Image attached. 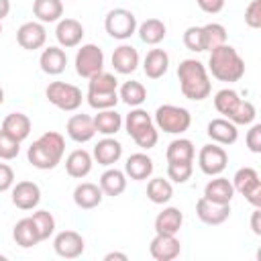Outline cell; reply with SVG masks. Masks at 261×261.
<instances>
[{"label": "cell", "mask_w": 261, "mask_h": 261, "mask_svg": "<svg viewBox=\"0 0 261 261\" xmlns=\"http://www.w3.org/2000/svg\"><path fill=\"white\" fill-rule=\"evenodd\" d=\"M14 186V171L8 163H0V194Z\"/></svg>", "instance_id": "c3c4849f"}, {"label": "cell", "mask_w": 261, "mask_h": 261, "mask_svg": "<svg viewBox=\"0 0 261 261\" xmlns=\"http://www.w3.org/2000/svg\"><path fill=\"white\" fill-rule=\"evenodd\" d=\"M0 35H2V22H0Z\"/></svg>", "instance_id": "6f0895ef"}, {"label": "cell", "mask_w": 261, "mask_h": 261, "mask_svg": "<svg viewBox=\"0 0 261 261\" xmlns=\"http://www.w3.org/2000/svg\"><path fill=\"white\" fill-rule=\"evenodd\" d=\"M18 153H20V141H16L14 137H10L0 128V159L12 161L18 157Z\"/></svg>", "instance_id": "ee69618b"}, {"label": "cell", "mask_w": 261, "mask_h": 261, "mask_svg": "<svg viewBox=\"0 0 261 261\" xmlns=\"http://www.w3.org/2000/svg\"><path fill=\"white\" fill-rule=\"evenodd\" d=\"M45 96L55 108H59L63 112L77 110L82 106V100H84L82 90L73 84H67V82H51L45 90Z\"/></svg>", "instance_id": "8992f818"}, {"label": "cell", "mask_w": 261, "mask_h": 261, "mask_svg": "<svg viewBox=\"0 0 261 261\" xmlns=\"http://www.w3.org/2000/svg\"><path fill=\"white\" fill-rule=\"evenodd\" d=\"M147 198L153 204H167L173 198V186L169 179L163 177H153L147 184Z\"/></svg>", "instance_id": "d590c367"}, {"label": "cell", "mask_w": 261, "mask_h": 261, "mask_svg": "<svg viewBox=\"0 0 261 261\" xmlns=\"http://www.w3.org/2000/svg\"><path fill=\"white\" fill-rule=\"evenodd\" d=\"M39 65L41 71L47 75H59L65 71L67 67V55L63 51V47H47L43 49L41 57H39Z\"/></svg>", "instance_id": "44dd1931"}, {"label": "cell", "mask_w": 261, "mask_h": 261, "mask_svg": "<svg viewBox=\"0 0 261 261\" xmlns=\"http://www.w3.org/2000/svg\"><path fill=\"white\" fill-rule=\"evenodd\" d=\"M122 124H124L126 133H128V137L137 143V147L149 151V149H153L157 145L159 130H157V126L153 122V116L147 110H143L141 106L130 108V112L126 114Z\"/></svg>", "instance_id": "277c9868"}, {"label": "cell", "mask_w": 261, "mask_h": 261, "mask_svg": "<svg viewBox=\"0 0 261 261\" xmlns=\"http://www.w3.org/2000/svg\"><path fill=\"white\" fill-rule=\"evenodd\" d=\"M98 186H100V190H102L104 196L116 198V196H120V194L126 190V173L110 165V167L100 175Z\"/></svg>", "instance_id": "83f0119b"}, {"label": "cell", "mask_w": 261, "mask_h": 261, "mask_svg": "<svg viewBox=\"0 0 261 261\" xmlns=\"http://www.w3.org/2000/svg\"><path fill=\"white\" fill-rule=\"evenodd\" d=\"M94 118V128L96 133L104 135V137H114L120 128H122V116L114 110V108H106V110H98Z\"/></svg>", "instance_id": "f546056e"}, {"label": "cell", "mask_w": 261, "mask_h": 261, "mask_svg": "<svg viewBox=\"0 0 261 261\" xmlns=\"http://www.w3.org/2000/svg\"><path fill=\"white\" fill-rule=\"evenodd\" d=\"M137 33L145 45H159L167 35V27L159 18H147L137 27Z\"/></svg>", "instance_id": "4dcf8cb0"}, {"label": "cell", "mask_w": 261, "mask_h": 261, "mask_svg": "<svg viewBox=\"0 0 261 261\" xmlns=\"http://www.w3.org/2000/svg\"><path fill=\"white\" fill-rule=\"evenodd\" d=\"M112 259H118V261H126V253H118V251H112V253H106L104 255V261H112Z\"/></svg>", "instance_id": "f5cc1de1"}, {"label": "cell", "mask_w": 261, "mask_h": 261, "mask_svg": "<svg viewBox=\"0 0 261 261\" xmlns=\"http://www.w3.org/2000/svg\"><path fill=\"white\" fill-rule=\"evenodd\" d=\"M202 37H204V51H212L226 43V29L220 22H208L202 27Z\"/></svg>", "instance_id": "8d00e7d4"}, {"label": "cell", "mask_w": 261, "mask_h": 261, "mask_svg": "<svg viewBox=\"0 0 261 261\" xmlns=\"http://www.w3.org/2000/svg\"><path fill=\"white\" fill-rule=\"evenodd\" d=\"M153 167H155L153 159L147 153H133L124 163V173H126V177L135 179V181H143V179L151 177Z\"/></svg>", "instance_id": "d4e9b609"}, {"label": "cell", "mask_w": 261, "mask_h": 261, "mask_svg": "<svg viewBox=\"0 0 261 261\" xmlns=\"http://www.w3.org/2000/svg\"><path fill=\"white\" fill-rule=\"evenodd\" d=\"M234 196L232 184L222 175H212V179L204 186V198L216 204H230Z\"/></svg>", "instance_id": "7402d4cb"}, {"label": "cell", "mask_w": 261, "mask_h": 261, "mask_svg": "<svg viewBox=\"0 0 261 261\" xmlns=\"http://www.w3.org/2000/svg\"><path fill=\"white\" fill-rule=\"evenodd\" d=\"M177 80H179V90L188 100L202 102L212 92L208 69L198 59H181L177 65Z\"/></svg>", "instance_id": "6da1fadb"}, {"label": "cell", "mask_w": 261, "mask_h": 261, "mask_svg": "<svg viewBox=\"0 0 261 261\" xmlns=\"http://www.w3.org/2000/svg\"><path fill=\"white\" fill-rule=\"evenodd\" d=\"M102 198H104V194H102L100 186L92 184V181H82L73 190V204L82 210H92V208L100 206Z\"/></svg>", "instance_id": "ffe728a7"}, {"label": "cell", "mask_w": 261, "mask_h": 261, "mask_svg": "<svg viewBox=\"0 0 261 261\" xmlns=\"http://www.w3.org/2000/svg\"><path fill=\"white\" fill-rule=\"evenodd\" d=\"M12 239H14V243H16L18 247H22V249H31V247H35V245L41 243L39 230H37V226H35V222H33L31 216H24V218H20V220L14 224V228H12Z\"/></svg>", "instance_id": "4316f807"}, {"label": "cell", "mask_w": 261, "mask_h": 261, "mask_svg": "<svg viewBox=\"0 0 261 261\" xmlns=\"http://www.w3.org/2000/svg\"><path fill=\"white\" fill-rule=\"evenodd\" d=\"M31 218H33L37 230H39L41 241H47L49 237H53V232H55V216L49 210H37V212H33Z\"/></svg>", "instance_id": "ab89813d"}, {"label": "cell", "mask_w": 261, "mask_h": 261, "mask_svg": "<svg viewBox=\"0 0 261 261\" xmlns=\"http://www.w3.org/2000/svg\"><path fill=\"white\" fill-rule=\"evenodd\" d=\"M86 100L88 104L94 108V110H106V108H114L118 104V90L116 92H88L86 94Z\"/></svg>", "instance_id": "7bdbcfd3"}, {"label": "cell", "mask_w": 261, "mask_h": 261, "mask_svg": "<svg viewBox=\"0 0 261 261\" xmlns=\"http://www.w3.org/2000/svg\"><path fill=\"white\" fill-rule=\"evenodd\" d=\"M118 100L124 102L130 108H137V106H141L147 100V88L141 82H137V80H128V82H124L120 86Z\"/></svg>", "instance_id": "d6a6232c"}, {"label": "cell", "mask_w": 261, "mask_h": 261, "mask_svg": "<svg viewBox=\"0 0 261 261\" xmlns=\"http://www.w3.org/2000/svg\"><path fill=\"white\" fill-rule=\"evenodd\" d=\"M73 63H75V73L80 77L90 80L92 75L104 69V51L94 43H86L77 49Z\"/></svg>", "instance_id": "ba28073f"}, {"label": "cell", "mask_w": 261, "mask_h": 261, "mask_svg": "<svg viewBox=\"0 0 261 261\" xmlns=\"http://www.w3.org/2000/svg\"><path fill=\"white\" fill-rule=\"evenodd\" d=\"M45 41H47V31H45L43 22H39V20L22 22L16 31V43L27 51L41 49L45 45Z\"/></svg>", "instance_id": "7c38bea8"}, {"label": "cell", "mask_w": 261, "mask_h": 261, "mask_svg": "<svg viewBox=\"0 0 261 261\" xmlns=\"http://www.w3.org/2000/svg\"><path fill=\"white\" fill-rule=\"evenodd\" d=\"M251 228H253V232L257 237L261 234V210L259 208H255L253 214H251Z\"/></svg>", "instance_id": "816d5d0a"}, {"label": "cell", "mask_w": 261, "mask_h": 261, "mask_svg": "<svg viewBox=\"0 0 261 261\" xmlns=\"http://www.w3.org/2000/svg\"><path fill=\"white\" fill-rule=\"evenodd\" d=\"M149 253L155 261H173L181 253V245L175 234L155 232L153 241L149 243Z\"/></svg>", "instance_id": "8fae6325"}, {"label": "cell", "mask_w": 261, "mask_h": 261, "mask_svg": "<svg viewBox=\"0 0 261 261\" xmlns=\"http://www.w3.org/2000/svg\"><path fill=\"white\" fill-rule=\"evenodd\" d=\"M116 90H118V80L112 73L104 71V69L100 73L92 75L90 82H88V92L100 94V92H116Z\"/></svg>", "instance_id": "f35d334b"}, {"label": "cell", "mask_w": 261, "mask_h": 261, "mask_svg": "<svg viewBox=\"0 0 261 261\" xmlns=\"http://www.w3.org/2000/svg\"><path fill=\"white\" fill-rule=\"evenodd\" d=\"M10 12V0H0V22L8 16Z\"/></svg>", "instance_id": "db71d44e"}, {"label": "cell", "mask_w": 261, "mask_h": 261, "mask_svg": "<svg viewBox=\"0 0 261 261\" xmlns=\"http://www.w3.org/2000/svg\"><path fill=\"white\" fill-rule=\"evenodd\" d=\"M4 259H6V257H4V255H0V261H4Z\"/></svg>", "instance_id": "9f6ffc18"}, {"label": "cell", "mask_w": 261, "mask_h": 261, "mask_svg": "<svg viewBox=\"0 0 261 261\" xmlns=\"http://www.w3.org/2000/svg\"><path fill=\"white\" fill-rule=\"evenodd\" d=\"M33 14L39 22H57L63 16L61 0H33Z\"/></svg>", "instance_id": "1f68e13d"}, {"label": "cell", "mask_w": 261, "mask_h": 261, "mask_svg": "<svg viewBox=\"0 0 261 261\" xmlns=\"http://www.w3.org/2000/svg\"><path fill=\"white\" fill-rule=\"evenodd\" d=\"M194 173V161H169L167 177L175 184H186Z\"/></svg>", "instance_id": "b9f144b4"}, {"label": "cell", "mask_w": 261, "mask_h": 261, "mask_svg": "<svg viewBox=\"0 0 261 261\" xmlns=\"http://www.w3.org/2000/svg\"><path fill=\"white\" fill-rule=\"evenodd\" d=\"M65 153V139L57 130L43 133L27 151L29 163L37 169H55Z\"/></svg>", "instance_id": "7a4b0ae2"}, {"label": "cell", "mask_w": 261, "mask_h": 261, "mask_svg": "<svg viewBox=\"0 0 261 261\" xmlns=\"http://www.w3.org/2000/svg\"><path fill=\"white\" fill-rule=\"evenodd\" d=\"M200 10H204L206 14H216L224 8V0H196Z\"/></svg>", "instance_id": "681fc988"}, {"label": "cell", "mask_w": 261, "mask_h": 261, "mask_svg": "<svg viewBox=\"0 0 261 261\" xmlns=\"http://www.w3.org/2000/svg\"><path fill=\"white\" fill-rule=\"evenodd\" d=\"M55 39L59 43V47L63 49H71L77 47L84 39V27L80 20L75 18H59L57 27H55Z\"/></svg>", "instance_id": "9a60e30c"}, {"label": "cell", "mask_w": 261, "mask_h": 261, "mask_svg": "<svg viewBox=\"0 0 261 261\" xmlns=\"http://www.w3.org/2000/svg\"><path fill=\"white\" fill-rule=\"evenodd\" d=\"M65 133L71 141L75 143H88L94 139L96 135V128H94V118L88 116V114H73L67 118V124H65Z\"/></svg>", "instance_id": "2e32d148"}, {"label": "cell", "mask_w": 261, "mask_h": 261, "mask_svg": "<svg viewBox=\"0 0 261 261\" xmlns=\"http://www.w3.org/2000/svg\"><path fill=\"white\" fill-rule=\"evenodd\" d=\"M194 155H196V147L190 139H173L169 145H167V151H165V159L167 163L169 161H194Z\"/></svg>", "instance_id": "e575fe53"}, {"label": "cell", "mask_w": 261, "mask_h": 261, "mask_svg": "<svg viewBox=\"0 0 261 261\" xmlns=\"http://www.w3.org/2000/svg\"><path fill=\"white\" fill-rule=\"evenodd\" d=\"M112 67L116 73H122V75L133 73L139 67V51L128 43L118 45L112 51Z\"/></svg>", "instance_id": "d6986e66"}, {"label": "cell", "mask_w": 261, "mask_h": 261, "mask_svg": "<svg viewBox=\"0 0 261 261\" xmlns=\"http://www.w3.org/2000/svg\"><path fill=\"white\" fill-rule=\"evenodd\" d=\"M12 204L20 210H35L41 202V188L35 181H16L12 188Z\"/></svg>", "instance_id": "4fadbf2b"}, {"label": "cell", "mask_w": 261, "mask_h": 261, "mask_svg": "<svg viewBox=\"0 0 261 261\" xmlns=\"http://www.w3.org/2000/svg\"><path fill=\"white\" fill-rule=\"evenodd\" d=\"M169 69V55L165 49H151L143 59V71L149 80H159Z\"/></svg>", "instance_id": "603a6c76"}, {"label": "cell", "mask_w": 261, "mask_h": 261, "mask_svg": "<svg viewBox=\"0 0 261 261\" xmlns=\"http://www.w3.org/2000/svg\"><path fill=\"white\" fill-rule=\"evenodd\" d=\"M241 102V96L232 90V88H222L214 94V108L224 116L228 118V114L237 108V104Z\"/></svg>", "instance_id": "74e56055"}, {"label": "cell", "mask_w": 261, "mask_h": 261, "mask_svg": "<svg viewBox=\"0 0 261 261\" xmlns=\"http://www.w3.org/2000/svg\"><path fill=\"white\" fill-rule=\"evenodd\" d=\"M206 133L208 137L212 139V143H218V145H232L237 143L239 139V128L234 122H230L228 118H212L206 126Z\"/></svg>", "instance_id": "ac0fdd59"}, {"label": "cell", "mask_w": 261, "mask_h": 261, "mask_svg": "<svg viewBox=\"0 0 261 261\" xmlns=\"http://www.w3.org/2000/svg\"><path fill=\"white\" fill-rule=\"evenodd\" d=\"M153 122L159 130L169 133V135H181L190 128L192 124V114L188 108L184 106H175V104H161L155 114H153Z\"/></svg>", "instance_id": "5b68a950"}, {"label": "cell", "mask_w": 261, "mask_h": 261, "mask_svg": "<svg viewBox=\"0 0 261 261\" xmlns=\"http://www.w3.org/2000/svg\"><path fill=\"white\" fill-rule=\"evenodd\" d=\"M245 22L251 29H261V0H251L245 8Z\"/></svg>", "instance_id": "bcb514c9"}, {"label": "cell", "mask_w": 261, "mask_h": 261, "mask_svg": "<svg viewBox=\"0 0 261 261\" xmlns=\"http://www.w3.org/2000/svg\"><path fill=\"white\" fill-rule=\"evenodd\" d=\"M92 165H94V159L86 149H75L65 157V171L69 177H75V179L86 177L92 171Z\"/></svg>", "instance_id": "cb8c5ba5"}, {"label": "cell", "mask_w": 261, "mask_h": 261, "mask_svg": "<svg viewBox=\"0 0 261 261\" xmlns=\"http://www.w3.org/2000/svg\"><path fill=\"white\" fill-rule=\"evenodd\" d=\"M184 45L194 51V53H202L204 51V37H202V27H188L184 31Z\"/></svg>", "instance_id": "f6af8a7d"}, {"label": "cell", "mask_w": 261, "mask_h": 261, "mask_svg": "<svg viewBox=\"0 0 261 261\" xmlns=\"http://www.w3.org/2000/svg\"><path fill=\"white\" fill-rule=\"evenodd\" d=\"M245 200H247L249 204H253V208H259V206H261V186H257L255 190H251V192L245 196Z\"/></svg>", "instance_id": "f907efd6"}, {"label": "cell", "mask_w": 261, "mask_h": 261, "mask_svg": "<svg viewBox=\"0 0 261 261\" xmlns=\"http://www.w3.org/2000/svg\"><path fill=\"white\" fill-rule=\"evenodd\" d=\"M245 143H247V149L251 153H261V124L259 122L251 124V128L247 130Z\"/></svg>", "instance_id": "7dc6e473"}, {"label": "cell", "mask_w": 261, "mask_h": 261, "mask_svg": "<svg viewBox=\"0 0 261 261\" xmlns=\"http://www.w3.org/2000/svg\"><path fill=\"white\" fill-rule=\"evenodd\" d=\"M2 102H4V88L0 86V104H2Z\"/></svg>", "instance_id": "11a10c76"}, {"label": "cell", "mask_w": 261, "mask_h": 261, "mask_svg": "<svg viewBox=\"0 0 261 261\" xmlns=\"http://www.w3.org/2000/svg\"><path fill=\"white\" fill-rule=\"evenodd\" d=\"M120 157H122V145H120V141H116L114 137H104V139H100V141L94 145L92 159H94L98 165L110 167V165H114Z\"/></svg>", "instance_id": "e0dca14e"}, {"label": "cell", "mask_w": 261, "mask_h": 261, "mask_svg": "<svg viewBox=\"0 0 261 261\" xmlns=\"http://www.w3.org/2000/svg\"><path fill=\"white\" fill-rule=\"evenodd\" d=\"M228 165V155L222 145L218 143H208L200 149L198 153V167L206 175H220Z\"/></svg>", "instance_id": "9c48e42d"}, {"label": "cell", "mask_w": 261, "mask_h": 261, "mask_svg": "<svg viewBox=\"0 0 261 261\" xmlns=\"http://www.w3.org/2000/svg\"><path fill=\"white\" fill-rule=\"evenodd\" d=\"M208 71L212 73V77H216L218 82H239L245 75V61L239 55V51L224 43L216 49L210 51L208 57Z\"/></svg>", "instance_id": "3957f363"}, {"label": "cell", "mask_w": 261, "mask_h": 261, "mask_svg": "<svg viewBox=\"0 0 261 261\" xmlns=\"http://www.w3.org/2000/svg\"><path fill=\"white\" fill-rule=\"evenodd\" d=\"M53 249L63 259H75L84 253L86 243H84V237L77 230H61L53 239Z\"/></svg>", "instance_id": "30bf717a"}, {"label": "cell", "mask_w": 261, "mask_h": 261, "mask_svg": "<svg viewBox=\"0 0 261 261\" xmlns=\"http://www.w3.org/2000/svg\"><path fill=\"white\" fill-rule=\"evenodd\" d=\"M230 184H232L234 192H239L241 196H247L251 190H255L257 186H261V179H259L257 169H253V167H241V169L234 171Z\"/></svg>", "instance_id": "836d02e7"}, {"label": "cell", "mask_w": 261, "mask_h": 261, "mask_svg": "<svg viewBox=\"0 0 261 261\" xmlns=\"http://www.w3.org/2000/svg\"><path fill=\"white\" fill-rule=\"evenodd\" d=\"M31 126H33L31 124V118L24 112H10L2 120V130L8 133L10 137H14L20 143L31 135Z\"/></svg>", "instance_id": "f1b7e54d"}, {"label": "cell", "mask_w": 261, "mask_h": 261, "mask_svg": "<svg viewBox=\"0 0 261 261\" xmlns=\"http://www.w3.org/2000/svg\"><path fill=\"white\" fill-rule=\"evenodd\" d=\"M255 116H257V110H255L253 102L241 98V102L237 104V108L228 114V120L239 126V124H251L255 120Z\"/></svg>", "instance_id": "60d3db41"}, {"label": "cell", "mask_w": 261, "mask_h": 261, "mask_svg": "<svg viewBox=\"0 0 261 261\" xmlns=\"http://www.w3.org/2000/svg\"><path fill=\"white\" fill-rule=\"evenodd\" d=\"M137 16L126 8H112L104 18V29L112 39L126 41L137 33Z\"/></svg>", "instance_id": "52a82bcc"}, {"label": "cell", "mask_w": 261, "mask_h": 261, "mask_svg": "<svg viewBox=\"0 0 261 261\" xmlns=\"http://www.w3.org/2000/svg\"><path fill=\"white\" fill-rule=\"evenodd\" d=\"M155 232H165V234H177L181 224H184V212L177 206H167L155 216Z\"/></svg>", "instance_id": "484cf974"}, {"label": "cell", "mask_w": 261, "mask_h": 261, "mask_svg": "<svg viewBox=\"0 0 261 261\" xmlns=\"http://www.w3.org/2000/svg\"><path fill=\"white\" fill-rule=\"evenodd\" d=\"M196 216L208 226H218L230 216V204H216L202 196L196 202Z\"/></svg>", "instance_id": "5bb4252c"}]
</instances>
